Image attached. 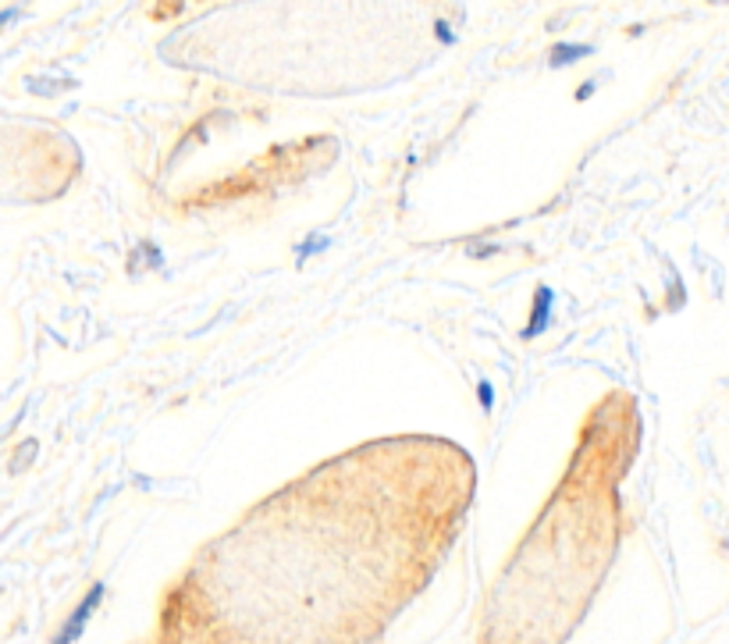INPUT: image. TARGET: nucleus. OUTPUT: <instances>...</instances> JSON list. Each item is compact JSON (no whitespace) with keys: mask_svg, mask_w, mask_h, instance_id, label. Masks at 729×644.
Here are the masks:
<instances>
[{"mask_svg":"<svg viewBox=\"0 0 729 644\" xmlns=\"http://www.w3.org/2000/svg\"><path fill=\"white\" fill-rule=\"evenodd\" d=\"M100 595H104V587L97 584V587H93V592H89V598H86V602L79 605V610H76V616H71V620H68V627H65V634L58 637V644H68V641H76V637H79V631L86 627V620H89V613H93V610H97V602H100Z\"/></svg>","mask_w":729,"mask_h":644,"instance_id":"1","label":"nucleus"},{"mask_svg":"<svg viewBox=\"0 0 729 644\" xmlns=\"http://www.w3.org/2000/svg\"><path fill=\"white\" fill-rule=\"evenodd\" d=\"M552 299H555V293L549 289V285H541L538 296H534V317H531V325L523 328V338H534L538 331L549 328V310H552Z\"/></svg>","mask_w":729,"mask_h":644,"instance_id":"2","label":"nucleus"},{"mask_svg":"<svg viewBox=\"0 0 729 644\" xmlns=\"http://www.w3.org/2000/svg\"><path fill=\"white\" fill-rule=\"evenodd\" d=\"M583 53V47H555V58H552V65H562V61H577Z\"/></svg>","mask_w":729,"mask_h":644,"instance_id":"3","label":"nucleus"},{"mask_svg":"<svg viewBox=\"0 0 729 644\" xmlns=\"http://www.w3.org/2000/svg\"><path fill=\"white\" fill-rule=\"evenodd\" d=\"M434 32H437V40H442V43H452V32H449L442 22H437V29H434Z\"/></svg>","mask_w":729,"mask_h":644,"instance_id":"4","label":"nucleus"},{"mask_svg":"<svg viewBox=\"0 0 729 644\" xmlns=\"http://www.w3.org/2000/svg\"><path fill=\"white\" fill-rule=\"evenodd\" d=\"M181 8L178 4H160V8H154V14H178Z\"/></svg>","mask_w":729,"mask_h":644,"instance_id":"5","label":"nucleus"},{"mask_svg":"<svg viewBox=\"0 0 729 644\" xmlns=\"http://www.w3.org/2000/svg\"><path fill=\"white\" fill-rule=\"evenodd\" d=\"M481 403L491 406V388H487V385H481Z\"/></svg>","mask_w":729,"mask_h":644,"instance_id":"6","label":"nucleus"}]
</instances>
